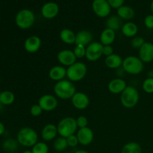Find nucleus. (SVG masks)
I'll return each instance as SVG.
<instances>
[{"label":"nucleus","instance_id":"f257e3e1","mask_svg":"<svg viewBox=\"0 0 153 153\" xmlns=\"http://www.w3.org/2000/svg\"><path fill=\"white\" fill-rule=\"evenodd\" d=\"M54 93L57 97L61 100H70L76 93V88L71 81L63 79L55 83Z\"/></svg>","mask_w":153,"mask_h":153},{"label":"nucleus","instance_id":"f03ea898","mask_svg":"<svg viewBox=\"0 0 153 153\" xmlns=\"http://www.w3.org/2000/svg\"><path fill=\"white\" fill-rule=\"evenodd\" d=\"M18 143L25 147H33L38 140V134L37 131L30 127H24L17 133Z\"/></svg>","mask_w":153,"mask_h":153},{"label":"nucleus","instance_id":"7ed1b4c3","mask_svg":"<svg viewBox=\"0 0 153 153\" xmlns=\"http://www.w3.org/2000/svg\"><path fill=\"white\" fill-rule=\"evenodd\" d=\"M58 132L61 137H67L73 135L77 132L78 126L76 119L72 117H67L59 121L57 125Z\"/></svg>","mask_w":153,"mask_h":153},{"label":"nucleus","instance_id":"20e7f679","mask_svg":"<svg viewBox=\"0 0 153 153\" xmlns=\"http://www.w3.org/2000/svg\"><path fill=\"white\" fill-rule=\"evenodd\" d=\"M140 99V95L135 88L127 86L121 94V104L126 108H132L137 105Z\"/></svg>","mask_w":153,"mask_h":153},{"label":"nucleus","instance_id":"39448f33","mask_svg":"<svg viewBox=\"0 0 153 153\" xmlns=\"http://www.w3.org/2000/svg\"><path fill=\"white\" fill-rule=\"evenodd\" d=\"M15 22L19 28L23 30L31 28L35 22V15L29 9H22L16 15Z\"/></svg>","mask_w":153,"mask_h":153},{"label":"nucleus","instance_id":"423d86ee","mask_svg":"<svg viewBox=\"0 0 153 153\" xmlns=\"http://www.w3.org/2000/svg\"><path fill=\"white\" fill-rule=\"evenodd\" d=\"M88 67L83 62L76 61L67 69V77L72 82L82 81L86 76Z\"/></svg>","mask_w":153,"mask_h":153},{"label":"nucleus","instance_id":"0eeeda50","mask_svg":"<svg viewBox=\"0 0 153 153\" xmlns=\"http://www.w3.org/2000/svg\"><path fill=\"white\" fill-rule=\"evenodd\" d=\"M122 67L125 73L131 75H138L143 72L144 67L143 62L139 57L130 55L123 59Z\"/></svg>","mask_w":153,"mask_h":153},{"label":"nucleus","instance_id":"6e6552de","mask_svg":"<svg viewBox=\"0 0 153 153\" xmlns=\"http://www.w3.org/2000/svg\"><path fill=\"white\" fill-rule=\"evenodd\" d=\"M103 45L100 42H92L86 47L85 58L90 61H97L103 55Z\"/></svg>","mask_w":153,"mask_h":153},{"label":"nucleus","instance_id":"1a4fd4ad","mask_svg":"<svg viewBox=\"0 0 153 153\" xmlns=\"http://www.w3.org/2000/svg\"><path fill=\"white\" fill-rule=\"evenodd\" d=\"M92 9L99 17L105 18L110 15L111 7L107 0H94L92 2Z\"/></svg>","mask_w":153,"mask_h":153},{"label":"nucleus","instance_id":"9d476101","mask_svg":"<svg viewBox=\"0 0 153 153\" xmlns=\"http://www.w3.org/2000/svg\"><path fill=\"white\" fill-rule=\"evenodd\" d=\"M38 105L44 111H52L58 107V101L55 96L44 94L39 99Z\"/></svg>","mask_w":153,"mask_h":153},{"label":"nucleus","instance_id":"9b49d317","mask_svg":"<svg viewBox=\"0 0 153 153\" xmlns=\"http://www.w3.org/2000/svg\"><path fill=\"white\" fill-rule=\"evenodd\" d=\"M58 62L64 67H70L76 62V57L73 51L70 49H64L60 51L57 55Z\"/></svg>","mask_w":153,"mask_h":153},{"label":"nucleus","instance_id":"f8f14e48","mask_svg":"<svg viewBox=\"0 0 153 153\" xmlns=\"http://www.w3.org/2000/svg\"><path fill=\"white\" fill-rule=\"evenodd\" d=\"M60 7L57 3L53 2V1H49L46 2L42 6L41 14L45 19H51L57 16V15L59 13Z\"/></svg>","mask_w":153,"mask_h":153},{"label":"nucleus","instance_id":"ddd939ff","mask_svg":"<svg viewBox=\"0 0 153 153\" xmlns=\"http://www.w3.org/2000/svg\"><path fill=\"white\" fill-rule=\"evenodd\" d=\"M71 102L73 105L79 110H85L90 105L89 97L82 92H76L71 98Z\"/></svg>","mask_w":153,"mask_h":153},{"label":"nucleus","instance_id":"4468645a","mask_svg":"<svg viewBox=\"0 0 153 153\" xmlns=\"http://www.w3.org/2000/svg\"><path fill=\"white\" fill-rule=\"evenodd\" d=\"M77 138L79 143L82 146H88L94 140V131L89 127L79 128L77 131Z\"/></svg>","mask_w":153,"mask_h":153},{"label":"nucleus","instance_id":"2eb2a0df","mask_svg":"<svg viewBox=\"0 0 153 153\" xmlns=\"http://www.w3.org/2000/svg\"><path fill=\"white\" fill-rule=\"evenodd\" d=\"M139 58L143 63H150L153 61V43L145 42L139 49Z\"/></svg>","mask_w":153,"mask_h":153},{"label":"nucleus","instance_id":"dca6fc26","mask_svg":"<svg viewBox=\"0 0 153 153\" xmlns=\"http://www.w3.org/2000/svg\"><path fill=\"white\" fill-rule=\"evenodd\" d=\"M41 39L37 35L28 37L24 42V48L28 53H35L41 47Z\"/></svg>","mask_w":153,"mask_h":153},{"label":"nucleus","instance_id":"f3484780","mask_svg":"<svg viewBox=\"0 0 153 153\" xmlns=\"http://www.w3.org/2000/svg\"><path fill=\"white\" fill-rule=\"evenodd\" d=\"M76 45H81L87 47L88 45L93 42V34L88 30H81L76 33Z\"/></svg>","mask_w":153,"mask_h":153},{"label":"nucleus","instance_id":"a211bd4d","mask_svg":"<svg viewBox=\"0 0 153 153\" xmlns=\"http://www.w3.org/2000/svg\"><path fill=\"white\" fill-rule=\"evenodd\" d=\"M126 87V82L121 78H116V79H112L108 85V91L114 94H122Z\"/></svg>","mask_w":153,"mask_h":153},{"label":"nucleus","instance_id":"6ab92c4d","mask_svg":"<svg viewBox=\"0 0 153 153\" xmlns=\"http://www.w3.org/2000/svg\"><path fill=\"white\" fill-rule=\"evenodd\" d=\"M58 134V132L57 126L52 123L46 124V125L43 127V130H42L41 131L42 138H43V140H44L45 141H51V140H54V139L56 137Z\"/></svg>","mask_w":153,"mask_h":153},{"label":"nucleus","instance_id":"aec40b11","mask_svg":"<svg viewBox=\"0 0 153 153\" xmlns=\"http://www.w3.org/2000/svg\"><path fill=\"white\" fill-rule=\"evenodd\" d=\"M49 76L52 80L59 82L67 76V69L64 66H55L49 70Z\"/></svg>","mask_w":153,"mask_h":153},{"label":"nucleus","instance_id":"412c9836","mask_svg":"<svg viewBox=\"0 0 153 153\" xmlns=\"http://www.w3.org/2000/svg\"><path fill=\"white\" fill-rule=\"evenodd\" d=\"M123 59L120 55L117 54H112L106 57L105 59V64L110 69H119L122 67Z\"/></svg>","mask_w":153,"mask_h":153},{"label":"nucleus","instance_id":"4be33fe9","mask_svg":"<svg viewBox=\"0 0 153 153\" xmlns=\"http://www.w3.org/2000/svg\"><path fill=\"white\" fill-rule=\"evenodd\" d=\"M100 38V43L103 46L111 45L114 42L115 38H116V33L114 30L106 28L101 32Z\"/></svg>","mask_w":153,"mask_h":153},{"label":"nucleus","instance_id":"5701e85b","mask_svg":"<svg viewBox=\"0 0 153 153\" xmlns=\"http://www.w3.org/2000/svg\"><path fill=\"white\" fill-rule=\"evenodd\" d=\"M121 31L125 37H134L138 32V27L134 22H127L123 24L121 28Z\"/></svg>","mask_w":153,"mask_h":153},{"label":"nucleus","instance_id":"b1692460","mask_svg":"<svg viewBox=\"0 0 153 153\" xmlns=\"http://www.w3.org/2000/svg\"><path fill=\"white\" fill-rule=\"evenodd\" d=\"M117 13L121 19H125V20H130L133 19L135 15L134 9L128 5L121 6L117 9Z\"/></svg>","mask_w":153,"mask_h":153},{"label":"nucleus","instance_id":"393cba45","mask_svg":"<svg viewBox=\"0 0 153 153\" xmlns=\"http://www.w3.org/2000/svg\"><path fill=\"white\" fill-rule=\"evenodd\" d=\"M76 34L70 28H64L60 32V38L66 44H73L76 43Z\"/></svg>","mask_w":153,"mask_h":153},{"label":"nucleus","instance_id":"a878e982","mask_svg":"<svg viewBox=\"0 0 153 153\" xmlns=\"http://www.w3.org/2000/svg\"><path fill=\"white\" fill-rule=\"evenodd\" d=\"M106 26L108 28L114 30V31H117L122 28V19L117 15H113L109 16L106 20Z\"/></svg>","mask_w":153,"mask_h":153},{"label":"nucleus","instance_id":"bb28decb","mask_svg":"<svg viewBox=\"0 0 153 153\" xmlns=\"http://www.w3.org/2000/svg\"><path fill=\"white\" fill-rule=\"evenodd\" d=\"M14 100L15 96L11 91H5L0 94V102L3 105H10L13 103Z\"/></svg>","mask_w":153,"mask_h":153},{"label":"nucleus","instance_id":"cd10ccee","mask_svg":"<svg viewBox=\"0 0 153 153\" xmlns=\"http://www.w3.org/2000/svg\"><path fill=\"white\" fill-rule=\"evenodd\" d=\"M121 153H142L141 146L136 142H129L124 145Z\"/></svg>","mask_w":153,"mask_h":153},{"label":"nucleus","instance_id":"c85d7f7f","mask_svg":"<svg viewBox=\"0 0 153 153\" xmlns=\"http://www.w3.org/2000/svg\"><path fill=\"white\" fill-rule=\"evenodd\" d=\"M53 147L57 152H63L68 147V144L67 142V138L60 136L59 137L55 139L53 143Z\"/></svg>","mask_w":153,"mask_h":153},{"label":"nucleus","instance_id":"c756f323","mask_svg":"<svg viewBox=\"0 0 153 153\" xmlns=\"http://www.w3.org/2000/svg\"><path fill=\"white\" fill-rule=\"evenodd\" d=\"M2 148L8 152H13L18 148V141L13 139H7L2 143Z\"/></svg>","mask_w":153,"mask_h":153},{"label":"nucleus","instance_id":"7c9ffc66","mask_svg":"<svg viewBox=\"0 0 153 153\" xmlns=\"http://www.w3.org/2000/svg\"><path fill=\"white\" fill-rule=\"evenodd\" d=\"M33 153H48L49 146L44 142H37L31 149Z\"/></svg>","mask_w":153,"mask_h":153},{"label":"nucleus","instance_id":"2f4dec72","mask_svg":"<svg viewBox=\"0 0 153 153\" xmlns=\"http://www.w3.org/2000/svg\"><path fill=\"white\" fill-rule=\"evenodd\" d=\"M143 90L146 94H153V77H148L142 84Z\"/></svg>","mask_w":153,"mask_h":153},{"label":"nucleus","instance_id":"473e14b6","mask_svg":"<svg viewBox=\"0 0 153 153\" xmlns=\"http://www.w3.org/2000/svg\"><path fill=\"white\" fill-rule=\"evenodd\" d=\"M145 40L143 37H139V36H135L134 37H133L132 40L131 41V46H132L134 49H140V48L143 46L145 43Z\"/></svg>","mask_w":153,"mask_h":153},{"label":"nucleus","instance_id":"72a5a7b5","mask_svg":"<svg viewBox=\"0 0 153 153\" xmlns=\"http://www.w3.org/2000/svg\"><path fill=\"white\" fill-rule=\"evenodd\" d=\"M76 58H83L86 55V47L81 45H76L74 50H73Z\"/></svg>","mask_w":153,"mask_h":153},{"label":"nucleus","instance_id":"f704fd0d","mask_svg":"<svg viewBox=\"0 0 153 153\" xmlns=\"http://www.w3.org/2000/svg\"><path fill=\"white\" fill-rule=\"evenodd\" d=\"M76 123H77L78 128H85V127H88V120L86 117L82 115L76 118Z\"/></svg>","mask_w":153,"mask_h":153},{"label":"nucleus","instance_id":"c9c22d12","mask_svg":"<svg viewBox=\"0 0 153 153\" xmlns=\"http://www.w3.org/2000/svg\"><path fill=\"white\" fill-rule=\"evenodd\" d=\"M43 111V109L41 108V107L38 104L33 105L31 108H30V113L33 117L40 116V115L42 114Z\"/></svg>","mask_w":153,"mask_h":153},{"label":"nucleus","instance_id":"e433bc0d","mask_svg":"<svg viewBox=\"0 0 153 153\" xmlns=\"http://www.w3.org/2000/svg\"><path fill=\"white\" fill-rule=\"evenodd\" d=\"M67 144H68V146H70V147H76L79 143L77 138V136L76 134H73V135L67 137Z\"/></svg>","mask_w":153,"mask_h":153},{"label":"nucleus","instance_id":"4c0bfd02","mask_svg":"<svg viewBox=\"0 0 153 153\" xmlns=\"http://www.w3.org/2000/svg\"><path fill=\"white\" fill-rule=\"evenodd\" d=\"M107 1L111 7V8H115L117 10L119 7L123 5L125 0H107Z\"/></svg>","mask_w":153,"mask_h":153},{"label":"nucleus","instance_id":"58836bf2","mask_svg":"<svg viewBox=\"0 0 153 153\" xmlns=\"http://www.w3.org/2000/svg\"><path fill=\"white\" fill-rule=\"evenodd\" d=\"M144 25L148 29H153V14H149L145 17Z\"/></svg>","mask_w":153,"mask_h":153},{"label":"nucleus","instance_id":"ea45409f","mask_svg":"<svg viewBox=\"0 0 153 153\" xmlns=\"http://www.w3.org/2000/svg\"><path fill=\"white\" fill-rule=\"evenodd\" d=\"M112 54H114V49L111 45L103 46V55L108 57Z\"/></svg>","mask_w":153,"mask_h":153},{"label":"nucleus","instance_id":"a19ab883","mask_svg":"<svg viewBox=\"0 0 153 153\" xmlns=\"http://www.w3.org/2000/svg\"><path fill=\"white\" fill-rule=\"evenodd\" d=\"M4 131H5V128H4V124L0 122V135H2Z\"/></svg>","mask_w":153,"mask_h":153},{"label":"nucleus","instance_id":"79ce46f5","mask_svg":"<svg viewBox=\"0 0 153 153\" xmlns=\"http://www.w3.org/2000/svg\"><path fill=\"white\" fill-rule=\"evenodd\" d=\"M75 153H90L88 152V151L83 150V149H79V150H77Z\"/></svg>","mask_w":153,"mask_h":153},{"label":"nucleus","instance_id":"37998d69","mask_svg":"<svg viewBox=\"0 0 153 153\" xmlns=\"http://www.w3.org/2000/svg\"><path fill=\"white\" fill-rule=\"evenodd\" d=\"M150 10L151 12H152V14H153V0L152 2H151V4H150Z\"/></svg>","mask_w":153,"mask_h":153},{"label":"nucleus","instance_id":"c03bdc74","mask_svg":"<svg viewBox=\"0 0 153 153\" xmlns=\"http://www.w3.org/2000/svg\"><path fill=\"white\" fill-rule=\"evenodd\" d=\"M23 153H33L32 151L31 150H25V152H23Z\"/></svg>","mask_w":153,"mask_h":153},{"label":"nucleus","instance_id":"a18cd8bd","mask_svg":"<svg viewBox=\"0 0 153 153\" xmlns=\"http://www.w3.org/2000/svg\"><path fill=\"white\" fill-rule=\"evenodd\" d=\"M2 108H3V105L0 102V111H1Z\"/></svg>","mask_w":153,"mask_h":153},{"label":"nucleus","instance_id":"49530a36","mask_svg":"<svg viewBox=\"0 0 153 153\" xmlns=\"http://www.w3.org/2000/svg\"><path fill=\"white\" fill-rule=\"evenodd\" d=\"M64 153H70V152H64Z\"/></svg>","mask_w":153,"mask_h":153},{"label":"nucleus","instance_id":"de8ad7c7","mask_svg":"<svg viewBox=\"0 0 153 153\" xmlns=\"http://www.w3.org/2000/svg\"><path fill=\"white\" fill-rule=\"evenodd\" d=\"M0 94H1V92H0Z\"/></svg>","mask_w":153,"mask_h":153}]
</instances>
